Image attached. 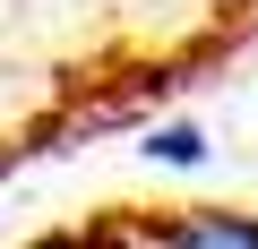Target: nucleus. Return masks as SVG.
Listing matches in <instances>:
<instances>
[{
    "instance_id": "obj_1",
    "label": "nucleus",
    "mask_w": 258,
    "mask_h": 249,
    "mask_svg": "<svg viewBox=\"0 0 258 249\" xmlns=\"http://www.w3.org/2000/svg\"><path fill=\"white\" fill-rule=\"evenodd\" d=\"M129 240H181V249H258V215L241 206H147Z\"/></svg>"
},
{
    "instance_id": "obj_2",
    "label": "nucleus",
    "mask_w": 258,
    "mask_h": 249,
    "mask_svg": "<svg viewBox=\"0 0 258 249\" xmlns=\"http://www.w3.org/2000/svg\"><path fill=\"white\" fill-rule=\"evenodd\" d=\"M155 155H164V163H198V155H207V146H198V138H189V129H164V138H155Z\"/></svg>"
}]
</instances>
